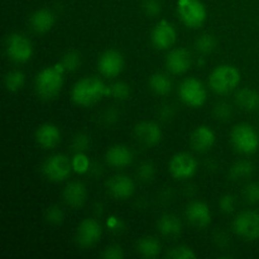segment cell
<instances>
[{"instance_id":"1","label":"cell","mask_w":259,"mask_h":259,"mask_svg":"<svg viewBox=\"0 0 259 259\" xmlns=\"http://www.w3.org/2000/svg\"><path fill=\"white\" fill-rule=\"evenodd\" d=\"M105 95H110V88H106L100 78L85 77L75 83L71 98L77 105L91 106Z\"/></svg>"},{"instance_id":"2","label":"cell","mask_w":259,"mask_h":259,"mask_svg":"<svg viewBox=\"0 0 259 259\" xmlns=\"http://www.w3.org/2000/svg\"><path fill=\"white\" fill-rule=\"evenodd\" d=\"M63 67L61 63L46 67L35 77V91L43 100H52L57 98L63 86Z\"/></svg>"},{"instance_id":"3","label":"cell","mask_w":259,"mask_h":259,"mask_svg":"<svg viewBox=\"0 0 259 259\" xmlns=\"http://www.w3.org/2000/svg\"><path fill=\"white\" fill-rule=\"evenodd\" d=\"M240 82V72L232 65H220L209 76V85L220 95L232 93Z\"/></svg>"},{"instance_id":"4","label":"cell","mask_w":259,"mask_h":259,"mask_svg":"<svg viewBox=\"0 0 259 259\" xmlns=\"http://www.w3.org/2000/svg\"><path fill=\"white\" fill-rule=\"evenodd\" d=\"M230 141L235 151L243 154L255 153L259 148V136L249 124H238L232 129Z\"/></svg>"},{"instance_id":"5","label":"cell","mask_w":259,"mask_h":259,"mask_svg":"<svg viewBox=\"0 0 259 259\" xmlns=\"http://www.w3.org/2000/svg\"><path fill=\"white\" fill-rule=\"evenodd\" d=\"M177 13L181 22L194 29L202 27L207 17L206 8L200 0H179Z\"/></svg>"},{"instance_id":"6","label":"cell","mask_w":259,"mask_h":259,"mask_svg":"<svg viewBox=\"0 0 259 259\" xmlns=\"http://www.w3.org/2000/svg\"><path fill=\"white\" fill-rule=\"evenodd\" d=\"M72 161L65 154L48 157L42 166V172L50 181L61 182L68 179L72 171Z\"/></svg>"},{"instance_id":"7","label":"cell","mask_w":259,"mask_h":259,"mask_svg":"<svg viewBox=\"0 0 259 259\" xmlns=\"http://www.w3.org/2000/svg\"><path fill=\"white\" fill-rule=\"evenodd\" d=\"M5 51L9 60L17 63L27 62L33 56V46L27 37L19 33L8 35L5 42Z\"/></svg>"},{"instance_id":"8","label":"cell","mask_w":259,"mask_h":259,"mask_svg":"<svg viewBox=\"0 0 259 259\" xmlns=\"http://www.w3.org/2000/svg\"><path fill=\"white\" fill-rule=\"evenodd\" d=\"M179 94L181 100L184 101L186 105L192 106V108H199L202 106L206 101L207 93L205 86L202 85L201 81L197 78L189 77L184 80L180 85Z\"/></svg>"},{"instance_id":"9","label":"cell","mask_w":259,"mask_h":259,"mask_svg":"<svg viewBox=\"0 0 259 259\" xmlns=\"http://www.w3.org/2000/svg\"><path fill=\"white\" fill-rule=\"evenodd\" d=\"M233 229L244 239L257 240L259 238V212L249 210L239 214L234 219Z\"/></svg>"},{"instance_id":"10","label":"cell","mask_w":259,"mask_h":259,"mask_svg":"<svg viewBox=\"0 0 259 259\" xmlns=\"http://www.w3.org/2000/svg\"><path fill=\"white\" fill-rule=\"evenodd\" d=\"M169 174L177 180L190 179L196 174L197 162L194 157L186 152L175 154L168 164Z\"/></svg>"},{"instance_id":"11","label":"cell","mask_w":259,"mask_h":259,"mask_svg":"<svg viewBox=\"0 0 259 259\" xmlns=\"http://www.w3.org/2000/svg\"><path fill=\"white\" fill-rule=\"evenodd\" d=\"M103 229L95 219H85L78 224L75 240L78 247L89 248L95 245L100 240Z\"/></svg>"},{"instance_id":"12","label":"cell","mask_w":259,"mask_h":259,"mask_svg":"<svg viewBox=\"0 0 259 259\" xmlns=\"http://www.w3.org/2000/svg\"><path fill=\"white\" fill-rule=\"evenodd\" d=\"M98 68L105 77H115L124 70V57L115 50H109L100 56Z\"/></svg>"},{"instance_id":"13","label":"cell","mask_w":259,"mask_h":259,"mask_svg":"<svg viewBox=\"0 0 259 259\" xmlns=\"http://www.w3.org/2000/svg\"><path fill=\"white\" fill-rule=\"evenodd\" d=\"M152 43L158 50H168L177 39V32L174 25L167 20H161L151 33Z\"/></svg>"},{"instance_id":"14","label":"cell","mask_w":259,"mask_h":259,"mask_svg":"<svg viewBox=\"0 0 259 259\" xmlns=\"http://www.w3.org/2000/svg\"><path fill=\"white\" fill-rule=\"evenodd\" d=\"M191 53L186 48H175L166 58L167 70L174 75H182L191 67Z\"/></svg>"},{"instance_id":"15","label":"cell","mask_w":259,"mask_h":259,"mask_svg":"<svg viewBox=\"0 0 259 259\" xmlns=\"http://www.w3.org/2000/svg\"><path fill=\"white\" fill-rule=\"evenodd\" d=\"M106 190L113 197L125 200L134 192V181L125 175H115L106 182Z\"/></svg>"},{"instance_id":"16","label":"cell","mask_w":259,"mask_h":259,"mask_svg":"<svg viewBox=\"0 0 259 259\" xmlns=\"http://www.w3.org/2000/svg\"><path fill=\"white\" fill-rule=\"evenodd\" d=\"M134 134L142 144L147 147H153L161 142L162 131L154 121H141L134 128Z\"/></svg>"},{"instance_id":"17","label":"cell","mask_w":259,"mask_h":259,"mask_svg":"<svg viewBox=\"0 0 259 259\" xmlns=\"http://www.w3.org/2000/svg\"><path fill=\"white\" fill-rule=\"evenodd\" d=\"M186 219L192 227L199 228V229L207 227L211 222L210 207L202 201L191 202L186 209Z\"/></svg>"},{"instance_id":"18","label":"cell","mask_w":259,"mask_h":259,"mask_svg":"<svg viewBox=\"0 0 259 259\" xmlns=\"http://www.w3.org/2000/svg\"><path fill=\"white\" fill-rule=\"evenodd\" d=\"M190 144L196 152H206L215 144V133L206 125H200L192 131L190 136Z\"/></svg>"},{"instance_id":"19","label":"cell","mask_w":259,"mask_h":259,"mask_svg":"<svg viewBox=\"0 0 259 259\" xmlns=\"http://www.w3.org/2000/svg\"><path fill=\"white\" fill-rule=\"evenodd\" d=\"M86 199H88V190L82 182H70L63 190V200L68 206L73 207V209L83 206Z\"/></svg>"},{"instance_id":"20","label":"cell","mask_w":259,"mask_h":259,"mask_svg":"<svg viewBox=\"0 0 259 259\" xmlns=\"http://www.w3.org/2000/svg\"><path fill=\"white\" fill-rule=\"evenodd\" d=\"M35 141L42 148L52 149L61 142V132L55 124L46 123L35 132Z\"/></svg>"},{"instance_id":"21","label":"cell","mask_w":259,"mask_h":259,"mask_svg":"<svg viewBox=\"0 0 259 259\" xmlns=\"http://www.w3.org/2000/svg\"><path fill=\"white\" fill-rule=\"evenodd\" d=\"M105 158L110 166L116 167V168H123V167L129 166L133 162V153L126 146L116 144V146L110 147L108 149Z\"/></svg>"},{"instance_id":"22","label":"cell","mask_w":259,"mask_h":259,"mask_svg":"<svg viewBox=\"0 0 259 259\" xmlns=\"http://www.w3.org/2000/svg\"><path fill=\"white\" fill-rule=\"evenodd\" d=\"M55 14L48 9H39L34 12L30 17V27L35 33H47L48 30L52 29L55 25Z\"/></svg>"},{"instance_id":"23","label":"cell","mask_w":259,"mask_h":259,"mask_svg":"<svg viewBox=\"0 0 259 259\" xmlns=\"http://www.w3.org/2000/svg\"><path fill=\"white\" fill-rule=\"evenodd\" d=\"M157 228H158V232L164 237L174 238L182 233L181 220L176 215L172 214H166L159 218L158 223H157Z\"/></svg>"},{"instance_id":"24","label":"cell","mask_w":259,"mask_h":259,"mask_svg":"<svg viewBox=\"0 0 259 259\" xmlns=\"http://www.w3.org/2000/svg\"><path fill=\"white\" fill-rule=\"evenodd\" d=\"M235 103L243 110L253 111L259 108V94L249 88L240 89L235 94Z\"/></svg>"},{"instance_id":"25","label":"cell","mask_w":259,"mask_h":259,"mask_svg":"<svg viewBox=\"0 0 259 259\" xmlns=\"http://www.w3.org/2000/svg\"><path fill=\"white\" fill-rule=\"evenodd\" d=\"M137 252L144 258H156L161 253V243L153 237H143L137 242Z\"/></svg>"},{"instance_id":"26","label":"cell","mask_w":259,"mask_h":259,"mask_svg":"<svg viewBox=\"0 0 259 259\" xmlns=\"http://www.w3.org/2000/svg\"><path fill=\"white\" fill-rule=\"evenodd\" d=\"M149 86L157 95H167L172 90V80L162 72H157L149 77Z\"/></svg>"},{"instance_id":"27","label":"cell","mask_w":259,"mask_h":259,"mask_svg":"<svg viewBox=\"0 0 259 259\" xmlns=\"http://www.w3.org/2000/svg\"><path fill=\"white\" fill-rule=\"evenodd\" d=\"M253 172H254V166H253L252 162L242 159V161H238L233 164L229 171V176L234 181H238V180L247 179Z\"/></svg>"},{"instance_id":"28","label":"cell","mask_w":259,"mask_h":259,"mask_svg":"<svg viewBox=\"0 0 259 259\" xmlns=\"http://www.w3.org/2000/svg\"><path fill=\"white\" fill-rule=\"evenodd\" d=\"M4 83L8 91H10V93H17V91L22 90L23 86H24L25 75L22 71H10V72H8L5 75Z\"/></svg>"},{"instance_id":"29","label":"cell","mask_w":259,"mask_h":259,"mask_svg":"<svg viewBox=\"0 0 259 259\" xmlns=\"http://www.w3.org/2000/svg\"><path fill=\"white\" fill-rule=\"evenodd\" d=\"M195 47L202 55H209V53H211L217 48V39H215V37L212 34L204 33V34H201L197 38L196 43H195Z\"/></svg>"},{"instance_id":"30","label":"cell","mask_w":259,"mask_h":259,"mask_svg":"<svg viewBox=\"0 0 259 259\" xmlns=\"http://www.w3.org/2000/svg\"><path fill=\"white\" fill-rule=\"evenodd\" d=\"M81 65V56L80 53L76 52V51H68L67 53H65L61 61V66L63 67V70L67 71V72H73V71L77 70Z\"/></svg>"},{"instance_id":"31","label":"cell","mask_w":259,"mask_h":259,"mask_svg":"<svg viewBox=\"0 0 259 259\" xmlns=\"http://www.w3.org/2000/svg\"><path fill=\"white\" fill-rule=\"evenodd\" d=\"M110 95L116 100H126L131 96V86L123 81H118L110 86Z\"/></svg>"},{"instance_id":"32","label":"cell","mask_w":259,"mask_h":259,"mask_svg":"<svg viewBox=\"0 0 259 259\" xmlns=\"http://www.w3.org/2000/svg\"><path fill=\"white\" fill-rule=\"evenodd\" d=\"M167 257L172 259H195L197 255L187 245H179V247L172 248L168 252V254H167Z\"/></svg>"},{"instance_id":"33","label":"cell","mask_w":259,"mask_h":259,"mask_svg":"<svg viewBox=\"0 0 259 259\" xmlns=\"http://www.w3.org/2000/svg\"><path fill=\"white\" fill-rule=\"evenodd\" d=\"M90 137L85 133H78L77 136H75V138L72 139V143H71V147H72L73 151L76 153H85L86 151L90 147Z\"/></svg>"},{"instance_id":"34","label":"cell","mask_w":259,"mask_h":259,"mask_svg":"<svg viewBox=\"0 0 259 259\" xmlns=\"http://www.w3.org/2000/svg\"><path fill=\"white\" fill-rule=\"evenodd\" d=\"M156 176V166L152 162H143L138 168V177L143 182H151Z\"/></svg>"},{"instance_id":"35","label":"cell","mask_w":259,"mask_h":259,"mask_svg":"<svg viewBox=\"0 0 259 259\" xmlns=\"http://www.w3.org/2000/svg\"><path fill=\"white\" fill-rule=\"evenodd\" d=\"M243 197L249 204H258L259 202V184L252 182L248 184L243 190Z\"/></svg>"},{"instance_id":"36","label":"cell","mask_w":259,"mask_h":259,"mask_svg":"<svg viewBox=\"0 0 259 259\" xmlns=\"http://www.w3.org/2000/svg\"><path fill=\"white\" fill-rule=\"evenodd\" d=\"M71 161H72L73 171L78 172V174H83L90 169V161L83 153H76Z\"/></svg>"},{"instance_id":"37","label":"cell","mask_w":259,"mask_h":259,"mask_svg":"<svg viewBox=\"0 0 259 259\" xmlns=\"http://www.w3.org/2000/svg\"><path fill=\"white\" fill-rule=\"evenodd\" d=\"M214 115L218 120H222V121L229 120L233 115L232 106L227 103L217 104L214 108Z\"/></svg>"},{"instance_id":"38","label":"cell","mask_w":259,"mask_h":259,"mask_svg":"<svg viewBox=\"0 0 259 259\" xmlns=\"http://www.w3.org/2000/svg\"><path fill=\"white\" fill-rule=\"evenodd\" d=\"M235 206H237V200L233 195H224V196L220 197L219 200V207L222 210V212L224 214H232L235 210Z\"/></svg>"},{"instance_id":"39","label":"cell","mask_w":259,"mask_h":259,"mask_svg":"<svg viewBox=\"0 0 259 259\" xmlns=\"http://www.w3.org/2000/svg\"><path fill=\"white\" fill-rule=\"evenodd\" d=\"M46 220L52 225L62 224L63 211L58 206L48 207L47 211H46Z\"/></svg>"},{"instance_id":"40","label":"cell","mask_w":259,"mask_h":259,"mask_svg":"<svg viewBox=\"0 0 259 259\" xmlns=\"http://www.w3.org/2000/svg\"><path fill=\"white\" fill-rule=\"evenodd\" d=\"M142 8L148 17H157L162 12V5L159 0H144Z\"/></svg>"},{"instance_id":"41","label":"cell","mask_w":259,"mask_h":259,"mask_svg":"<svg viewBox=\"0 0 259 259\" xmlns=\"http://www.w3.org/2000/svg\"><path fill=\"white\" fill-rule=\"evenodd\" d=\"M101 257L106 259H121L124 257L123 248L120 245H110L101 253Z\"/></svg>"},{"instance_id":"42","label":"cell","mask_w":259,"mask_h":259,"mask_svg":"<svg viewBox=\"0 0 259 259\" xmlns=\"http://www.w3.org/2000/svg\"><path fill=\"white\" fill-rule=\"evenodd\" d=\"M174 116V106L171 105H164L161 109V119L167 120V119H171Z\"/></svg>"}]
</instances>
